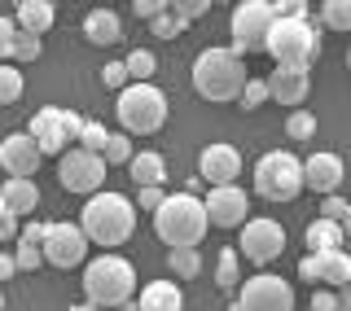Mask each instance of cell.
Returning a JSON list of instances; mask_svg holds the SVG:
<instances>
[{"mask_svg":"<svg viewBox=\"0 0 351 311\" xmlns=\"http://www.w3.org/2000/svg\"><path fill=\"white\" fill-rule=\"evenodd\" d=\"M250 84L246 58L233 49H202L193 62V88L202 101H237L241 88Z\"/></svg>","mask_w":351,"mask_h":311,"instance_id":"1","label":"cell"},{"mask_svg":"<svg viewBox=\"0 0 351 311\" xmlns=\"http://www.w3.org/2000/svg\"><path fill=\"white\" fill-rule=\"evenodd\" d=\"M80 228L88 232L93 246L114 250V246H123L132 237V228H136V206H132L123 193H93L88 206H84Z\"/></svg>","mask_w":351,"mask_h":311,"instance_id":"2","label":"cell"},{"mask_svg":"<svg viewBox=\"0 0 351 311\" xmlns=\"http://www.w3.org/2000/svg\"><path fill=\"white\" fill-rule=\"evenodd\" d=\"M211 219H206V202H197L193 193H171L167 202L154 210V232L167 241V250L176 246H197L206 237Z\"/></svg>","mask_w":351,"mask_h":311,"instance_id":"3","label":"cell"},{"mask_svg":"<svg viewBox=\"0 0 351 311\" xmlns=\"http://www.w3.org/2000/svg\"><path fill=\"white\" fill-rule=\"evenodd\" d=\"M84 294L97 307H123L136 294V268H132L123 254H110V250L97 254L84 268Z\"/></svg>","mask_w":351,"mask_h":311,"instance_id":"4","label":"cell"},{"mask_svg":"<svg viewBox=\"0 0 351 311\" xmlns=\"http://www.w3.org/2000/svg\"><path fill=\"white\" fill-rule=\"evenodd\" d=\"M119 123H123L128 136H149L167 123V92L154 84H128L119 92Z\"/></svg>","mask_w":351,"mask_h":311,"instance_id":"5","label":"cell"},{"mask_svg":"<svg viewBox=\"0 0 351 311\" xmlns=\"http://www.w3.org/2000/svg\"><path fill=\"white\" fill-rule=\"evenodd\" d=\"M255 193L263 202H294L303 193V158L290 149H272L255 162Z\"/></svg>","mask_w":351,"mask_h":311,"instance_id":"6","label":"cell"},{"mask_svg":"<svg viewBox=\"0 0 351 311\" xmlns=\"http://www.w3.org/2000/svg\"><path fill=\"white\" fill-rule=\"evenodd\" d=\"M321 53V31L307 18H277L268 36V58L277 66H312V58Z\"/></svg>","mask_w":351,"mask_h":311,"instance_id":"7","label":"cell"},{"mask_svg":"<svg viewBox=\"0 0 351 311\" xmlns=\"http://www.w3.org/2000/svg\"><path fill=\"white\" fill-rule=\"evenodd\" d=\"M272 27H277V9H272V0H241L233 9V22H228V31H233V53H268V36Z\"/></svg>","mask_w":351,"mask_h":311,"instance_id":"8","label":"cell"},{"mask_svg":"<svg viewBox=\"0 0 351 311\" xmlns=\"http://www.w3.org/2000/svg\"><path fill=\"white\" fill-rule=\"evenodd\" d=\"M237 254L246 263H255V268H268V263H277L285 254V228L277 219L259 215V219H246L241 224V241H237Z\"/></svg>","mask_w":351,"mask_h":311,"instance_id":"9","label":"cell"},{"mask_svg":"<svg viewBox=\"0 0 351 311\" xmlns=\"http://www.w3.org/2000/svg\"><path fill=\"white\" fill-rule=\"evenodd\" d=\"M106 158L101 153H88V149H80V145H71L58 158V180H62V188L66 193H101V184H106Z\"/></svg>","mask_w":351,"mask_h":311,"instance_id":"10","label":"cell"},{"mask_svg":"<svg viewBox=\"0 0 351 311\" xmlns=\"http://www.w3.org/2000/svg\"><path fill=\"white\" fill-rule=\"evenodd\" d=\"M233 311H294V285L272 276V272L246 276L241 290H237Z\"/></svg>","mask_w":351,"mask_h":311,"instance_id":"11","label":"cell"},{"mask_svg":"<svg viewBox=\"0 0 351 311\" xmlns=\"http://www.w3.org/2000/svg\"><path fill=\"white\" fill-rule=\"evenodd\" d=\"M88 232L80 224H49L44 232V263H53V268H80L84 254H88Z\"/></svg>","mask_w":351,"mask_h":311,"instance_id":"12","label":"cell"},{"mask_svg":"<svg viewBox=\"0 0 351 311\" xmlns=\"http://www.w3.org/2000/svg\"><path fill=\"white\" fill-rule=\"evenodd\" d=\"M206 219L211 228H241L250 219V197L237 184H219L206 193Z\"/></svg>","mask_w":351,"mask_h":311,"instance_id":"13","label":"cell"},{"mask_svg":"<svg viewBox=\"0 0 351 311\" xmlns=\"http://www.w3.org/2000/svg\"><path fill=\"white\" fill-rule=\"evenodd\" d=\"M40 145L31 132H14V136L0 140V166H5L9 175H18V180H31V175L40 171Z\"/></svg>","mask_w":351,"mask_h":311,"instance_id":"14","label":"cell"},{"mask_svg":"<svg viewBox=\"0 0 351 311\" xmlns=\"http://www.w3.org/2000/svg\"><path fill=\"white\" fill-rule=\"evenodd\" d=\"M197 175H202L211 188L237 184V175H241V153H237L233 145H206L202 158H197Z\"/></svg>","mask_w":351,"mask_h":311,"instance_id":"15","label":"cell"},{"mask_svg":"<svg viewBox=\"0 0 351 311\" xmlns=\"http://www.w3.org/2000/svg\"><path fill=\"white\" fill-rule=\"evenodd\" d=\"M268 92H272V101H281L290 110H303L307 92H312V75H307L303 66H277V71L268 75Z\"/></svg>","mask_w":351,"mask_h":311,"instance_id":"16","label":"cell"},{"mask_svg":"<svg viewBox=\"0 0 351 311\" xmlns=\"http://www.w3.org/2000/svg\"><path fill=\"white\" fill-rule=\"evenodd\" d=\"M338 184H343V158L338 153H312V158H303V188H312V193H338Z\"/></svg>","mask_w":351,"mask_h":311,"instance_id":"17","label":"cell"},{"mask_svg":"<svg viewBox=\"0 0 351 311\" xmlns=\"http://www.w3.org/2000/svg\"><path fill=\"white\" fill-rule=\"evenodd\" d=\"M31 136H36V145H40V153H66V145H71V140H66V132H62V110H40L36 119H31Z\"/></svg>","mask_w":351,"mask_h":311,"instance_id":"18","label":"cell"},{"mask_svg":"<svg viewBox=\"0 0 351 311\" xmlns=\"http://www.w3.org/2000/svg\"><path fill=\"white\" fill-rule=\"evenodd\" d=\"M312 259H316V285H329V290L351 285V254L347 250H321Z\"/></svg>","mask_w":351,"mask_h":311,"instance_id":"19","label":"cell"},{"mask_svg":"<svg viewBox=\"0 0 351 311\" xmlns=\"http://www.w3.org/2000/svg\"><path fill=\"white\" fill-rule=\"evenodd\" d=\"M84 36H88V44H119L123 40V22H119V14L110 5H97L84 18Z\"/></svg>","mask_w":351,"mask_h":311,"instance_id":"20","label":"cell"},{"mask_svg":"<svg viewBox=\"0 0 351 311\" xmlns=\"http://www.w3.org/2000/svg\"><path fill=\"white\" fill-rule=\"evenodd\" d=\"M14 18H18L22 31H31V36H44V31L58 22V9H53V0H18Z\"/></svg>","mask_w":351,"mask_h":311,"instance_id":"21","label":"cell"},{"mask_svg":"<svg viewBox=\"0 0 351 311\" xmlns=\"http://www.w3.org/2000/svg\"><path fill=\"white\" fill-rule=\"evenodd\" d=\"M0 193H5V202L9 210L22 219V215H36V206H40V184L36 180H18V175H9L5 184H0Z\"/></svg>","mask_w":351,"mask_h":311,"instance_id":"22","label":"cell"},{"mask_svg":"<svg viewBox=\"0 0 351 311\" xmlns=\"http://www.w3.org/2000/svg\"><path fill=\"white\" fill-rule=\"evenodd\" d=\"M141 311H184V294L176 281H149L141 290Z\"/></svg>","mask_w":351,"mask_h":311,"instance_id":"23","label":"cell"},{"mask_svg":"<svg viewBox=\"0 0 351 311\" xmlns=\"http://www.w3.org/2000/svg\"><path fill=\"white\" fill-rule=\"evenodd\" d=\"M128 175H132V184H136V188H154V184L167 180V162H162V153L145 149V153H136V158L128 162Z\"/></svg>","mask_w":351,"mask_h":311,"instance_id":"24","label":"cell"},{"mask_svg":"<svg viewBox=\"0 0 351 311\" xmlns=\"http://www.w3.org/2000/svg\"><path fill=\"white\" fill-rule=\"evenodd\" d=\"M343 224L334 219H312L307 224V254H321V250H343Z\"/></svg>","mask_w":351,"mask_h":311,"instance_id":"25","label":"cell"},{"mask_svg":"<svg viewBox=\"0 0 351 311\" xmlns=\"http://www.w3.org/2000/svg\"><path fill=\"white\" fill-rule=\"evenodd\" d=\"M167 272L176 276V281H189V276L202 272V254H197V246H176V250H167Z\"/></svg>","mask_w":351,"mask_h":311,"instance_id":"26","label":"cell"},{"mask_svg":"<svg viewBox=\"0 0 351 311\" xmlns=\"http://www.w3.org/2000/svg\"><path fill=\"white\" fill-rule=\"evenodd\" d=\"M215 285H219V290H241V254L237 250H224V254H219Z\"/></svg>","mask_w":351,"mask_h":311,"instance_id":"27","label":"cell"},{"mask_svg":"<svg viewBox=\"0 0 351 311\" xmlns=\"http://www.w3.org/2000/svg\"><path fill=\"white\" fill-rule=\"evenodd\" d=\"M321 22L329 31H351V0H325V5H321Z\"/></svg>","mask_w":351,"mask_h":311,"instance_id":"28","label":"cell"},{"mask_svg":"<svg viewBox=\"0 0 351 311\" xmlns=\"http://www.w3.org/2000/svg\"><path fill=\"white\" fill-rule=\"evenodd\" d=\"M22 88H27V79H22V71L18 66H0V105H14L18 97H22Z\"/></svg>","mask_w":351,"mask_h":311,"instance_id":"29","label":"cell"},{"mask_svg":"<svg viewBox=\"0 0 351 311\" xmlns=\"http://www.w3.org/2000/svg\"><path fill=\"white\" fill-rule=\"evenodd\" d=\"M154 71H158V58H154V53H145V49L128 53V75H132V84H149Z\"/></svg>","mask_w":351,"mask_h":311,"instance_id":"30","label":"cell"},{"mask_svg":"<svg viewBox=\"0 0 351 311\" xmlns=\"http://www.w3.org/2000/svg\"><path fill=\"white\" fill-rule=\"evenodd\" d=\"M40 53H44V36H31V31H22L18 27V40H14V58H9V62H36L40 58Z\"/></svg>","mask_w":351,"mask_h":311,"instance_id":"31","label":"cell"},{"mask_svg":"<svg viewBox=\"0 0 351 311\" xmlns=\"http://www.w3.org/2000/svg\"><path fill=\"white\" fill-rule=\"evenodd\" d=\"M285 136H290V140H312L316 136V114H307V110H290Z\"/></svg>","mask_w":351,"mask_h":311,"instance_id":"32","label":"cell"},{"mask_svg":"<svg viewBox=\"0 0 351 311\" xmlns=\"http://www.w3.org/2000/svg\"><path fill=\"white\" fill-rule=\"evenodd\" d=\"M184 27H189V22H184L180 14H171V9H167V14H158V18L149 22V31H154L158 40H176V36H184Z\"/></svg>","mask_w":351,"mask_h":311,"instance_id":"33","label":"cell"},{"mask_svg":"<svg viewBox=\"0 0 351 311\" xmlns=\"http://www.w3.org/2000/svg\"><path fill=\"white\" fill-rule=\"evenodd\" d=\"M132 158H136V149H132V140H128V136H119V132H110L106 162H110V166H128Z\"/></svg>","mask_w":351,"mask_h":311,"instance_id":"34","label":"cell"},{"mask_svg":"<svg viewBox=\"0 0 351 311\" xmlns=\"http://www.w3.org/2000/svg\"><path fill=\"white\" fill-rule=\"evenodd\" d=\"M263 101H272L268 79H250L246 88H241V97H237V105H241V110H259Z\"/></svg>","mask_w":351,"mask_h":311,"instance_id":"35","label":"cell"},{"mask_svg":"<svg viewBox=\"0 0 351 311\" xmlns=\"http://www.w3.org/2000/svg\"><path fill=\"white\" fill-rule=\"evenodd\" d=\"M106 145H110V132H106L101 123H88V127H84V136H80V149L101 153V158H106Z\"/></svg>","mask_w":351,"mask_h":311,"instance_id":"36","label":"cell"},{"mask_svg":"<svg viewBox=\"0 0 351 311\" xmlns=\"http://www.w3.org/2000/svg\"><path fill=\"white\" fill-rule=\"evenodd\" d=\"M101 84H106V88H119V92H123V88L132 84V75H128V62H106V71H101Z\"/></svg>","mask_w":351,"mask_h":311,"instance_id":"37","label":"cell"},{"mask_svg":"<svg viewBox=\"0 0 351 311\" xmlns=\"http://www.w3.org/2000/svg\"><path fill=\"white\" fill-rule=\"evenodd\" d=\"M211 5H215V0H171V14H180L184 22H193V18H202Z\"/></svg>","mask_w":351,"mask_h":311,"instance_id":"38","label":"cell"},{"mask_svg":"<svg viewBox=\"0 0 351 311\" xmlns=\"http://www.w3.org/2000/svg\"><path fill=\"white\" fill-rule=\"evenodd\" d=\"M347 215H351V202H343L338 193H329L325 202H321V219H334V224H343Z\"/></svg>","mask_w":351,"mask_h":311,"instance_id":"39","label":"cell"},{"mask_svg":"<svg viewBox=\"0 0 351 311\" xmlns=\"http://www.w3.org/2000/svg\"><path fill=\"white\" fill-rule=\"evenodd\" d=\"M14 40H18V18L0 14V58H14Z\"/></svg>","mask_w":351,"mask_h":311,"instance_id":"40","label":"cell"},{"mask_svg":"<svg viewBox=\"0 0 351 311\" xmlns=\"http://www.w3.org/2000/svg\"><path fill=\"white\" fill-rule=\"evenodd\" d=\"M132 9H136L141 22H154L158 14H167V9H171V0H132Z\"/></svg>","mask_w":351,"mask_h":311,"instance_id":"41","label":"cell"},{"mask_svg":"<svg viewBox=\"0 0 351 311\" xmlns=\"http://www.w3.org/2000/svg\"><path fill=\"white\" fill-rule=\"evenodd\" d=\"M84 127H88V119H80L75 110H62V132H66V140H71V145H80Z\"/></svg>","mask_w":351,"mask_h":311,"instance_id":"42","label":"cell"},{"mask_svg":"<svg viewBox=\"0 0 351 311\" xmlns=\"http://www.w3.org/2000/svg\"><path fill=\"white\" fill-rule=\"evenodd\" d=\"M14 237H18V215L9 210L5 193H0V241H14Z\"/></svg>","mask_w":351,"mask_h":311,"instance_id":"43","label":"cell"},{"mask_svg":"<svg viewBox=\"0 0 351 311\" xmlns=\"http://www.w3.org/2000/svg\"><path fill=\"white\" fill-rule=\"evenodd\" d=\"M136 202H141V210H158L162 202H167V193H162V184H154V188H136Z\"/></svg>","mask_w":351,"mask_h":311,"instance_id":"44","label":"cell"},{"mask_svg":"<svg viewBox=\"0 0 351 311\" xmlns=\"http://www.w3.org/2000/svg\"><path fill=\"white\" fill-rule=\"evenodd\" d=\"M277 18H307V0H272Z\"/></svg>","mask_w":351,"mask_h":311,"instance_id":"45","label":"cell"},{"mask_svg":"<svg viewBox=\"0 0 351 311\" xmlns=\"http://www.w3.org/2000/svg\"><path fill=\"white\" fill-rule=\"evenodd\" d=\"M312 311H338V294H329V290L312 294Z\"/></svg>","mask_w":351,"mask_h":311,"instance_id":"46","label":"cell"},{"mask_svg":"<svg viewBox=\"0 0 351 311\" xmlns=\"http://www.w3.org/2000/svg\"><path fill=\"white\" fill-rule=\"evenodd\" d=\"M22 268H18V259L14 254H0V281H9V276H18Z\"/></svg>","mask_w":351,"mask_h":311,"instance_id":"47","label":"cell"},{"mask_svg":"<svg viewBox=\"0 0 351 311\" xmlns=\"http://www.w3.org/2000/svg\"><path fill=\"white\" fill-rule=\"evenodd\" d=\"M299 276L316 285V259H312V254H303V263H299Z\"/></svg>","mask_w":351,"mask_h":311,"instance_id":"48","label":"cell"},{"mask_svg":"<svg viewBox=\"0 0 351 311\" xmlns=\"http://www.w3.org/2000/svg\"><path fill=\"white\" fill-rule=\"evenodd\" d=\"M338 311H351V285H343V290H338Z\"/></svg>","mask_w":351,"mask_h":311,"instance_id":"49","label":"cell"},{"mask_svg":"<svg viewBox=\"0 0 351 311\" xmlns=\"http://www.w3.org/2000/svg\"><path fill=\"white\" fill-rule=\"evenodd\" d=\"M71 311H106V307H97V303H80V307H71Z\"/></svg>","mask_w":351,"mask_h":311,"instance_id":"50","label":"cell"},{"mask_svg":"<svg viewBox=\"0 0 351 311\" xmlns=\"http://www.w3.org/2000/svg\"><path fill=\"white\" fill-rule=\"evenodd\" d=\"M343 237H347V241H351V215H347V219H343Z\"/></svg>","mask_w":351,"mask_h":311,"instance_id":"51","label":"cell"},{"mask_svg":"<svg viewBox=\"0 0 351 311\" xmlns=\"http://www.w3.org/2000/svg\"><path fill=\"white\" fill-rule=\"evenodd\" d=\"M119 311H141V303H123V307H119Z\"/></svg>","mask_w":351,"mask_h":311,"instance_id":"52","label":"cell"},{"mask_svg":"<svg viewBox=\"0 0 351 311\" xmlns=\"http://www.w3.org/2000/svg\"><path fill=\"white\" fill-rule=\"evenodd\" d=\"M347 71H351V49H347Z\"/></svg>","mask_w":351,"mask_h":311,"instance_id":"53","label":"cell"},{"mask_svg":"<svg viewBox=\"0 0 351 311\" xmlns=\"http://www.w3.org/2000/svg\"><path fill=\"white\" fill-rule=\"evenodd\" d=\"M0 311H5V294H0Z\"/></svg>","mask_w":351,"mask_h":311,"instance_id":"54","label":"cell"},{"mask_svg":"<svg viewBox=\"0 0 351 311\" xmlns=\"http://www.w3.org/2000/svg\"><path fill=\"white\" fill-rule=\"evenodd\" d=\"M215 5H228V0H215Z\"/></svg>","mask_w":351,"mask_h":311,"instance_id":"55","label":"cell"},{"mask_svg":"<svg viewBox=\"0 0 351 311\" xmlns=\"http://www.w3.org/2000/svg\"><path fill=\"white\" fill-rule=\"evenodd\" d=\"M97 5H110V0H97Z\"/></svg>","mask_w":351,"mask_h":311,"instance_id":"56","label":"cell"}]
</instances>
